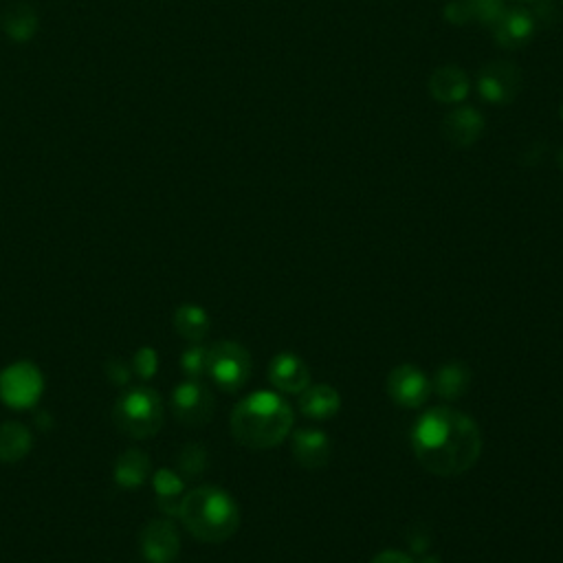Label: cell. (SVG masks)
<instances>
[{
  "instance_id": "1",
  "label": "cell",
  "mask_w": 563,
  "mask_h": 563,
  "mask_svg": "<svg viewBox=\"0 0 563 563\" xmlns=\"http://www.w3.org/2000/svg\"><path fill=\"white\" fill-rule=\"evenodd\" d=\"M410 443L425 471L438 478H456L476 467L484 440L471 416L449 405H436L416 418Z\"/></svg>"
},
{
  "instance_id": "2",
  "label": "cell",
  "mask_w": 563,
  "mask_h": 563,
  "mask_svg": "<svg viewBox=\"0 0 563 563\" xmlns=\"http://www.w3.org/2000/svg\"><path fill=\"white\" fill-rule=\"evenodd\" d=\"M295 416L289 401L278 392L260 390L245 396L231 412V434L242 447L267 451L291 436Z\"/></svg>"
},
{
  "instance_id": "3",
  "label": "cell",
  "mask_w": 563,
  "mask_h": 563,
  "mask_svg": "<svg viewBox=\"0 0 563 563\" xmlns=\"http://www.w3.org/2000/svg\"><path fill=\"white\" fill-rule=\"evenodd\" d=\"M179 517L198 542L223 544L240 528V509L223 489L198 487L181 500Z\"/></svg>"
},
{
  "instance_id": "4",
  "label": "cell",
  "mask_w": 563,
  "mask_h": 563,
  "mask_svg": "<svg viewBox=\"0 0 563 563\" xmlns=\"http://www.w3.org/2000/svg\"><path fill=\"white\" fill-rule=\"evenodd\" d=\"M117 429L132 438L154 436L163 425V403L159 394L148 388L126 392L113 407Z\"/></svg>"
},
{
  "instance_id": "5",
  "label": "cell",
  "mask_w": 563,
  "mask_h": 563,
  "mask_svg": "<svg viewBox=\"0 0 563 563\" xmlns=\"http://www.w3.org/2000/svg\"><path fill=\"white\" fill-rule=\"evenodd\" d=\"M207 374L220 390L238 392L251 377V355L238 341H218L207 348Z\"/></svg>"
},
{
  "instance_id": "6",
  "label": "cell",
  "mask_w": 563,
  "mask_h": 563,
  "mask_svg": "<svg viewBox=\"0 0 563 563\" xmlns=\"http://www.w3.org/2000/svg\"><path fill=\"white\" fill-rule=\"evenodd\" d=\"M522 73L520 66L509 60H495L487 66H482L478 75V91L480 97L487 99L489 104H511L520 93Z\"/></svg>"
},
{
  "instance_id": "7",
  "label": "cell",
  "mask_w": 563,
  "mask_h": 563,
  "mask_svg": "<svg viewBox=\"0 0 563 563\" xmlns=\"http://www.w3.org/2000/svg\"><path fill=\"white\" fill-rule=\"evenodd\" d=\"M216 401L203 383L194 379L181 383L172 394V410L176 421L187 427H203L214 416Z\"/></svg>"
},
{
  "instance_id": "8",
  "label": "cell",
  "mask_w": 563,
  "mask_h": 563,
  "mask_svg": "<svg viewBox=\"0 0 563 563\" xmlns=\"http://www.w3.org/2000/svg\"><path fill=\"white\" fill-rule=\"evenodd\" d=\"M388 394L390 399L405 407V410H418L429 401L432 394V381L427 374L412 366V363H401L388 374Z\"/></svg>"
},
{
  "instance_id": "9",
  "label": "cell",
  "mask_w": 563,
  "mask_h": 563,
  "mask_svg": "<svg viewBox=\"0 0 563 563\" xmlns=\"http://www.w3.org/2000/svg\"><path fill=\"white\" fill-rule=\"evenodd\" d=\"M42 392L40 372L29 363L7 368L0 374V396L11 407H29L38 401Z\"/></svg>"
},
{
  "instance_id": "10",
  "label": "cell",
  "mask_w": 563,
  "mask_h": 563,
  "mask_svg": "<svg viewBox=\"0 0 563 563\" xmlns=\"http://www.w3.org/2000/svg\"><path fill=\"white\" fill-rule=\"evenodd\" d=\"M291 454L297 465L308 471L326 469L333 456V443L322 429L304 427L291 434Z\"/></svg>"
},
{
  "instance_id": "11",
  "label": "cell",
  "mask_w": 563,
  "mask_h": 563,
  "mask_svg": "<svg viewBox=\"0 0 563 563\" xmlns=\"http://www.w3.org/2000/svg\"><path fill=\"white\" fill-rule=\"evenodd\" d=\"M269 381L280 394H302L311 385V370L302 357L280 352L269 363Z\"/></svg>"
},
{
  "instance_id": "12",
  "label": "cell",
  "mask_w": 563,
  "mask_h": 563,
  "mask_svg": "<svg viewBox=\"0 0 563 563\" xmlns=\"http://www.w3.org/2000/svg\"><path fill=\"white\" fill-rule=\"evenodd\" d=\"M493 36L495 42L504 49H522L524 44L533 40L535 33V18L528 9L511 7L504 9V14L495 20Z\"/></svg>"
},
{
  "instance_id": "13",
  "label": "cell",
  "mask_w": 563,
  "mask_h": 563,
  "mask_svg": "<svg viewBox=\"0 0 563 563\" xmlns=\"http://www.w3.org/2000/svg\"><path fill=\"white\" fill-rule=\"evenodd\" d=\"M181 539L174 524L165 520L150 522L141 533V550L152 563H172L179 557Z\"/></svg>"
},
{
  "instance_id": "14",
  "label": "cell",
  "mask_w": 563,
  "mask_h": 563,
  "mask_svg": "<svg viewBox=\"0 0 563 563\" xmlns=\"http://www.w3.org/2000/svg\"><path fill=\"white\" fill-rule=\"evenodd\" d=\"M484 132V119L476 108H454L443 119V137L458 148H469Z\"/></svg>"
},
{
  "instance_id": "15",
  "label": "cell",
  "mask_w": 563,
  "mask_h": 563,
  "mask_svg": "<svg viewBox=\"0 0 563 563\" xmlns=\"http://www.w3.org/2000/svg\"><path fill=\"white\" fill-rule=\"evenodd\" d=\"M300 410L311 421H333L341 410V394L328 383L308 385L300 394Z\"/></svg>"
},
{
  "instance_id": "16",
  "label": "cell",
  "mask_w": 563,
  "mask_h": 563,
  "mask_svg": "<svg viewBox=\"0 0 563 563\" xmlns=\"http://www.w3.org/2000/svg\"><path fill=\"white\" fill-rule=\"evenodd\" d=\"M429 93L440 104H458L469 95V77L460 66H440L429 77Z\"/></svg>"
},
{
  "instance_id": "17",
  "label": "cell",
  "mask_w": 563,
  "mask_h": 563,
  "mask_svg": "<svg viewBox=\"0 0 563 563\" xmlns=\"http://www.w3.org/2000/svg\"><path fill=\"white\" fill-rule=\"evenodd\" d=\"M471 368L462 361H447L445 366H440L432 379V390L443 401L454 403L462 399L471 388Z\"/></svg>"
},
{
  "instance_id": "18",
  "label": "cell",
  "mask_w": 563,
  "mask_h": 563,
  "mask_svg": "<svg viewBox=\"0 0 563 563\" xmlns=\"http://www.w3.org/2000/svg\"><path fill=\"white\" fill-rule=\"evenodd\" d=\"M174 328L190 344H201L209 335V315L196 304H183L174 313Z\"/></svg>"
},
{
  "instance_id": "19",
  "label": "cell",
  "mask_w": 563,
  "mask_h": 563,
  "mask_svg": "<svg viewBox=\"0 0 563 563\" xmlns=\"http://www.w3.org/2000/svg\"><path fill=\"white\" fill-rule=\"evenodd\" d=\"M29 432L18 423H5L0 427V460L16 462L27 454L29 449Z\"/></svg>"
},
{
  "instance_id": "20",
  "label": "cell",
  "mask_w": 563,
  "mask_h": 563,
  "mask_svg": "<svg viewBox=\"0 0 563 563\" xmlns=\"http://www.w3.org/2000/svg\"><path fill=\"white\" fill-rule=\"evenodd\" d=\"M148 456L141 451H126L117 462L115 478L121 487H139L148 476Z\"/></svg>"
},
{
  "instance_id": "21",
  "label": "cell",
  "mask_w": 563,
  "mask_h": 563,
  "mask_svg": "<svg viewBox=\"0 0 563 563\" xmlns=\"http://www.w3.org/2000/svg\"><path fill=\"white\" fill-rule=\"evenodd\" d=\"M36 14L27 5H14L5 16V29L14 40H27L36 31Z\"/></svg>"
},
{
  "instance_id": "22",
  "label": "cell",
  "mask_w": 563,
  "mask_h": 563,
  "mask_svg": "<svg viewBox=\"0 0 563 563\" xmlns=\"http://www.w3.org/2000/svg\"><path fill=\"white\" fill-rule=\"evenodd\" d=\"M469 18L480 25L493 27L495 20L504 14V0H465Z\"/></svg>"
},
{
  "instance_id": "23",
  "label": "cell",
  "mask_w": 563,
  "mask_h": 563,
  "mask_svg": "<svg viewBox=\"0 0 563 563\" xmlns=\"http://www.w3.org/2000/svg\"><path fill=\"white\" fill-rule=\"evenodd\" d=\"M154 489H157L163 509H168V504H174L176 509H179L181 504H176V498H179L183 491V480L176 476L174 471H168V469L159 471L157 478H154Z\"/></svg>"
},
{
  "instance_id": "24",
  "label": "cell",
  "mask_w": 563,
  "mask_h": 563,
  "mask_svg": "<svg viewBox=\"0 0 563 563\" xmlns=\"http://www.w3.org/2000/svg\"><path fill=\"white\" fill-rule=\"evenodd\" d=\"M209 456L203 445H187L183 447L181 456H179V469L185 473V476H201V473L207 469Z\"/></svg>"
},
{
  "instance_id": "25",
  "label": "cell",
  "mask_w": 563,
  "mask_h": 563,
  "mask_svg": "<svg viewBox=\"0 0 563 563\" xmlns=\"http://www.w3.org/2000/svg\"><path fill=\"white\" fill-rule=\"evenodd\" d=\"M181 368L190 379H201L203 374H207V348L192 346L190 350L183 352Z\"/></svg>"
},
{
  "instance_id": "26",
  "label": "cell",
  "mask_w": 563,
  "mask_h": 563,
  "mask_svg": "<svg viewBox=\"0 0 563 563\" xmlns=\"http://www.w3.org/2000/svg\"><path fill=\"white\" fill-rule=\"evenodd\" d=\"M407 544H410V553L416 557L425 555L429 546H432V535H429L423 524H412L410 533H407Z\"/></svg>"
},
{
  "instance_id": "27",
  "label": "cell",
  "mask_w": 563,
  "mask_h": 563,
  "mask_svg": "<svg viewBox=\"0 0 563 563\" xmlns=\"http://www.w3.org/2000/svg\"><path fill=\"white\" fill-rule=\"evenodd\" d=\"M135 368L141 377H152L154 370H157V355L152 350H141L135 359Z\"/></svg>"
},
{
  "instance_id": "28",
  "label": "cell",
  "mask_w": 563,
  "mask_h": 563,
  "mask_svg": "<svg viewBox=\"0 0 563 563\" xmlns=\"http://www.w3.org/2000/svg\"><path fill=\"white\" fill-rule=\"evenodd\" d=\"M445 16H447L449 22H456V25H465V22H471L465 0H454V3H449L447 9H445Z\"/></svg>"
},
{
  "instance_id": "29",
  "label": "cell",
  "mask_w": 563,
  "mask_h": 563,
  "mask_svg": "<svg viewBox=\"0 0 563 563\" xmlns=\"http://www.w3.org/2000/svg\"><path fill=\"white\" fill-rule=\"evenodd\" d=\"M370 563H416V559L410 553H403V550H381L379 555H374Z\"/></svg>"
},
{
  "instance_id": "30",
  "label": "cell",
  "mask_w": 563,
  "mask_h": 563,
  "mask_svg": "<svg viewBox=\"0 0 563 563\" xmlns=\"http://www.w3.org/2000/svg\"><path fill=\"white\" fill-rule=\"evenodd\" d=\"M108 374H110V379L117 381V383H126L128 381V370L121 366V363H115V366H113V363H110Z\"/></svg>"
},
{
  "instance_id": "31",
  "label": "cell",
  "mask_w": 563,
  "mask_h": 563,
  "mask_svg": "<svg viewBox=\"0 0 563 563\" xmlns=\"http://www.w3.org/2000/svg\"><path fill=\"white\" fill-rule=\"evenodd\" d=\"M515 3H528V0H515Z\"/></svg>"
}]
</instances>
